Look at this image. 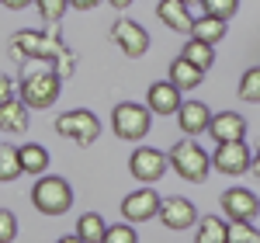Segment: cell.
Instances as JSON below:
<instances>
[{
    "label": "cell",
    "instance_id": "obj_36",
    "mask_svg": "<svg viewBox=\"0 0 260 243\" xmlns=\"http://www.w3.org/2000/svg\"><path fill=\"white\" fill-rule=\"evenodd\" d=\"M56 243H83V240H80V236H77V233H73V236H59V240H56Z\"/></svg>",
    "mask_w": 260,
    "mask_h": 243
},
{
    "label": "cell",
    "instance_id": "obj_22",
    "mask_svg": "<svg viewBox=\"0 0 260 243\" xmlns=\"http://www.w3.org/2000/svg\"><path fill=\"white\" fill-rule=\"evenodd\" d=\"M180 56L191 63V66H198L201 73H205V70H212V63H215V45L198 42V39H187V45L180 49Z\"/></svg>",
    "mask_w": 260,
    "mask_h": 243
},
{
    "label": "cell",
    "instance_id": "obj_38",
    "mask_svg": "<svg viewBox=\"0 0 260 243\" xmlns=\"http://www.w3.org/2000/svg\"><path fill=\"white\" fill-rule=\"evenodd\" d=\"M257 153H260V142H257Z\"/></svg>",
    "mask_w": 260,
    "mask_h": 243
},
{
    "label": "cell",
    "instance_id": "obj_37",
    "mask_svg": "<svg viewBox=\"0 0 260 243\" xmlns=\"http://www.w3.org/2000/svg\"><path fill=\"white\" fill-rule=\"evenodd\" d=\"M180 4H187V7H191V4H201V0H180Z\"/></svg>",
    "mask_w": 260,
    "mask_h": 243
},
{
    "label": "cell",
    "instance_id": "obj_23",
    "mask_svg": "<svg viewBox=\"0 0 260 243\" xmlns=\"http://www.w3.org/2000/svg\"><path fill=\"white\" fill-rule=\"evenodd\" d=\"M21 174H24V167H21L18 146H11V142H0V181L11 184V181H18Z\"/></svg>",
    "mask_w": 260,
    "mask_h": 243
},
{
    "label": "cell",
    "instance_id": "obj_30",
    "mask_svg": "<svg viewBox=\"0 0 260 243\" xmlns=\"http://www.w3.org/2000/svg\"><path fill=\"white\" fill-rule=\"evenodd\" d=\"M18 236V216L11 208H0V243H14Z\"/></svg>",
    "mask_w": 260,
    "mask_h": 243
},
{
    "label": "cell",
    "instance_id": "obj_16",
    "mask_svg": "<svg viewBox=\"0 0 260 243\" xmlns=\"http://www.w3.org/2000/svg\"><path fill=\"white\" fill-rule=\"evenodd\" d=\"M156 18H160L170 32H180V35H191V24H194L191 7L180 4V0H160V4H156Z\"/></svg>",
    "mask_w": 260,
    "mask_h": 243
},
{
    "label": "cell",
    "instance_id": "obj_25",
    "mask_svg": "<svg viewBox=\"0 0 260 243\" xmlns=\"http://www.w3.org/2000/svg\"><path fill=\"white\" fill-rule=\"evenodd\" d=\"M240 98L250 101V104L260 101V66H250V70L240 77Z\"/></svg>",
    "mask_w": 260,
    "mask_h": 243
},
{
    "label": "cell",
    "instance_id": "obj_13",
    "mask_svg": "<svg viewBox=\"0 0 260 243\" xmlns=\"http://www.w3.org/2000/svg\"><path fill=\"white\" fill-rule=\"evenodd\" d=\"M208 136L215 142H246V118L240 111H219L212 115Z\"/></svg>",
    "mask_w": 260,
    "mask_h": 243
},
{
    "label": "cell",
    "instance_id": "obj_3",
    "mask_svg": "<svg viewBox=\"0 0 260 243\" xmlns=\"http://www.w3.org/2000/svg\"><path fill=\"white\" fill-rule=\"evenodd\" d=\"M31 205L39 208L42 216H62L70 205H73V188L66 177L56 174H42L35 188H31Z\"/></svg>",
    "mask_w": 260,
    "mask_h": 243
},
{
    "label": "cell",
    "instance_id": "obj_8",
    "mask_svg": "<svg viewBox=\"0 0 260 243\" xmlns=\"http://www.w3.org/2000/svg\"><path fill=\"white\" fill-rule=\"evenodd\" d=\"M167 167H170L167 153L153 149V146H136V153L128 157V170H132V177L142 181V184H156L163 174H167Z\"/></svg>",
    "mask_w": 260,
    "mask_h": 243
},
{
    "label": "cell",
    "instance_id": "obj_24",
    "mask_svg": "<svg viewBox=\"0 0 260 243\" xmlns=\"http://www.w3.org/2000/svg\"><path fill=\"white\" fill-rule=\"evenodd\" d=\"M104 233H108L104 216H98V212L80 216V223H77V236H80L83 243H101V240H104Z\"/></svg>",
    "mask_w": 260,
    "mask_h": 243
},
{
    "label": "cell",
    "instance_id": "obj_28",
    "mask_svg": "<svg viewBox=\"0 0 260 243\" xmlns=\"http://www.w3.org/2000/svg\"><path fill=\"white\" fill-rule=\"evenodd\" d=\"M225 223H229V219H225ZM225 243H260V233L250 223H236V219H233V223H229V240Z\"/></svg>",
    "mask_w": 260,
    "mask_h": 243
},
{
    "label": "cell",
    "instance_id": "obj_10",
    "mask_svg": "<svg viewBox=\"0 0 260 243\" xmlns=\"http://www.w3.org/2000/svg\"><path fill=\"white\" fill-rule=\"evenodd\" d=\"M222 212L229 216V223L236 219V223H253L260 216V198L250 191V188H229V191H222Z\"/></svg>",
    "mask_w": 260,
    "mask_h": 243
},
{
    "label": "cell",
    "instance_id": "obj_32",
    "mask_svg": "<svg viewBox=\"0 0 260 243\" xmlns=\"http://www.w3.org/2000/svg\"><path fill=\"white\" fill-rule=\"evenodd\" d=\"M98 4H101V0H70V7H73V11H94Z\"/></svg>",
    "mask_w": 260,
    "mask_h": 243
},
{
    "label": "cell",
    "instance_id": "obj_11",
    "mask_svg": "<svg viewBox=\"0 0 260 243\" xmlns=\"http://www.w3.org/2000/svg\"><path fill=\"white\" fill-rule=\"evenodd\" d=\"M111 39H115V45H118L128 59H139V56H146V49H149V32L142 28L139 21L118 18L111 24Z\"/></svg>",
    "mask_w": 260,
    "mask_h": 243
},
{
    "label": "cell",
    "instance_id": "obj_27",
    "mask_svg": "<svg viewBox=\"0 0 260 243\" xmlns=\"http://www.w3.org/2000/svg\"><path fill=\"white\" fill-rule=\"evenodd\" d=\"M101 243H139V233H136L132 223H118V226H108Z\"/></svg>",
    "mask_w": 260,
    "mask_h": 243
},
{
    "label": "cell",
    "instance_id": "obj_15",
    "mask_svg": "<svg viewBox=\"0 0 260 243\" xmlns=\"http://www.w3.org/2000/svg\"><path fill=\"white\" fill-rule=\"evenodd\" d=\"M146 104L153 115H177L180 111V90L174 87L170 80H160V83H149V94H146Z\"/></svg>",
    "mask_w": 260,
    "mask_h": 243
},
{
    "label": "cell",
    "instance_id": "obj_31",
    "mask_svg": "<svg viewBox=\"0 0 260 243\" xmlns=\"http://www.w3.org/2000/svg\"><path fill=\"white\" fill-rule=\"evenodd\" d=\"M11 98H14V83H11V77H0V104Z\"/></svg>",
    "mask_w": 260,
    "mask_h": 243
},
{
    "label": "cell",
    "instance_id": "obj_1",
    "mask_svg": "<svg viewBox=\"0 0 260 243\" xmlns=\"http://www.w3.org/2000/svg\"><path fill=\"white\" fill-rule=\"evenodd\" d=\"M11 56L18 63H24V59L56 63V59L66 56V42L56 39V35H39V32H31V28H21L18 35L11 39Z\"/></svg>",
    "mask_w": 260,
    "mask_h": 243
},
{
    "label": "cell",
    "instance_id": "obj_21",
    "mask_svg": "<svg viewBox=\"0 0 260 243\" xmlns=\"http://www.w3.org/2000/svg\"><path fill=\"white\" fill-rule=\"evenodd\" d=\"M229 240V223L219 219V216H205L198 219V233H194V243H225Z\"/></svg>",
    "mask_w": 260,
    "mask_h": 243
},
{
    "label": "cell",
    "instance_id": "obj_14",
    "mask_svg": "<svg viewBox=\"0 0 260 243\" xmlns=\"http://www.w3.org/2000/svg\"><path fill=\"white\" fill-rule=\"evenodd\" d=\"M177 122H180V132H187V139H194L201 132H208L212 125V111L205 101H184L177 111Z\"/></svg>",
    "mask_w": 260,
    "mask_h": 243
},
{
    "label": "cell",
    "instance_id": "obj_7",
    "mask_svg": "<svg viewBox=\"0 0 260 243\" xmlns=\"http://www.w3.org/2000/svg\"><path fill=\"white\" fill-rule=\"evenodd\" d=\"M212 167L225 177H240L253 167V153H250L246 142H219L215 153H212Z\"/></svg>",
    "mask_w": 260,
    "mask_h": 243
},
{
    "label": "cell",
    "instance_id": "obj_17",
    "mask_svg": "<svg viewBox=\"0 0 260 243\" xmlns=\"http://www.w3.org/2000/svg\"><path fill=\"white\" fill-rule=\"evenodd\" d=\"M0 132H28V104L21 98L0 104Z\"/></svg>",
    "mask_w": 260,
    "mask_h": 243
},
{
    "label": "cell",
    "instance_id": "obj_34",
    "mask_svg": "<svg viewBox=\"0 0 260 243\" xmlns=\"http://www.w3.org/2000/svg\"><path fill=\"white\" fill-rule=\"evenodd\" d=\"M108 4H111V7H115V11H125V7H132V4H136V0H108Z\"/></svg>",
    "mask_w": 260,
    "mask_h": 243
},
{
    "label": "cell",
    "instance_id": "obj_9",
    "mask_svg": "<svg viewBox=\"0 0 260 243\" xmlns=\"http://www.w3.org/2000/svg\"><path fill=\"white\" fill-rule=\"evenodd\" d=\"M160 195L153 191V188H136L132 195H125L121 198V219L125 223H149V219H156L160 216Z\"/></svg>",
    "mask_w": 260,
    "mask_h": 243
},
{
    "label": "cell",
    "instance_id": "obj_35",
    "mask_svg": "<svg viewBox=\"0 0 260 243\" xmlns=\"http://www.w3.org/2000/svg\"><path fill=\"white\" fill-rule=\"evenodd\" d=\"M250 170H253V174L260 177V153H257V149H253V167H250Z\"/></svg>",
    "mask_w": 260,
    "mask_h": 243
},
{
    "label": "cell",
    "instance_id": "obj_12",
    "mask_svg": "<svg viewBox=\"0 0 260 243\" xmlns=\"http://www.w3.org/2000/svg\"><path fill=\"white\" fill-rule=\"evenodd\" d=\"M167 229H174V233H180V229H191V226H198V208L187 202V198H163L160 202V216H156Z\"/></svg>",
    "mask_w": 260,
    "mask_h": 243
},
{
    "label": "cell",
    "instance_id": "obj_4",
    "mask_svg": "<svg viewBox=\"0 0 260 243\" xmlns=\"http://www.w3.org/2000/svg\"><path fill=\"white\" fill-rule=\"evenodd\" d=\"M149 125H153V111L146 104H136V101H121L115 104L111 111V132L125 142H139L149 136Z\"/></svg>",
    "mask_w": 260,
    "mask_h": 243
},
{
    "label": "cell",
    "instance_id": "obj_20",
    "mask_svg": "<svg viewBox=\"0 0 260 243\" xmlns=\"http://www.w3.org/2000/svg\"><path fill=\"white\" fill-rule=\"evenodd\" d=\"M18 153H21V167H24V174L42 177V174L49 170V149H45V146H39V142H24V146H18Z\"/></svg>",
    "mask_w": 260,
    "mask_h": 243
},
{
    "label": "cell",
    "instance_id": "obj_18",
    "mask_svg": "<svg viewBox=\"0 0 260 243\" xmlns=\"http://www.w3.org/2000/svg\"><path fill=\"white\" fill-rule=\"evenodd\" d=\"M201 80H205V73H201L198 66H191L184 56H177V59L170 63V83L177 87L180 94H184V90H194V87H201Z\"/></svg>",
    "mask_w": 260,
    "mask_h": 243
},
{
    "label": "cell",
    "instance_id": "obj_39",
    "mask_svg": "<svg viewBox=\"0 0 260 243\" xmlns=\"http://www.w3.org/2000/svg\"><path fill=\"white\" fill-rule=\"evenodd\" d=\"M0 4H4V0H0Z\"/></svg>",
    "mask_w": 260,
    "mask_h": 243
},
{
    "label": "cell",
    "instance_id": "obj_29",
    "mask_svg": "<svg viewBox=\"0 0 260 243\" xmlns=\"http://www.w3.org/2000/svg\"><path fill=\"white\" fill-rule=\"evenodd\" d=\"M35 4H39V14L49 21V24H56V21L66 14V7H70V0H35Z\"/></svg>",
    "mask_w": 260,
    "mask_h": 243
},
{
    "label": "cell",
    "instance_id": "obj_33",
    "mask_svg": "<svg viewBox=\"0 0 260 243\" xmlns=\"http://www.w3.org/2000/svg\"><path fill=\"white\" fill-rule=\"evenodd\" d=\"M35 0H4V7H11V11H24V7H31Z\"/></svg>",
    "mask_w": 260,
    "mask_h": 243
},
{
    "label": "cell",
    "instance_id": "obj_5",
    "mask_svg": "<svg viewBox=\"0 0 260 243\" xmlns=\"http://www.w3.org/2000/svg\"><path fill=\"white\" fill-rule=\"evenodd\" d=\"M59 90H62V77L56 70H42V73H28L24 80H21V90L18 98L28 104V111L31 108H52V104L59 101Z\"/></svg>",
    "mask_w": 260,
    "mask_h": 243
},
{
    "label": "cell",
    "instance_id": "obj_2",
    "mask_svg": "<svg viewBox=\"0 0 260 243\" xmlns=\"http://www.w3.org/2000/svg\"><path fill=\"white\" fill-rule=\"evenodd\" d=\"M167 160H170V167L177 170L184 181H191V184H201L208 177V170H212V153H205L194 139L174 142L170 153H167Z\"/></svg>",
    "mask_w": 260,
    "mask_h": 243
},
{
    "label": "cell",
    "instance_id": "obj_26",
    "mask_svg": "<svg viewBox=\"0 0 260 243\" xmlns=\"http://www.w3.org/2000/svg\"><path fill=\"white\" fill-rule=\"evenodd\" d=\"M201 11H205V14H212V18L229 21L236 11H240V0H201Z\"/></svg>",
    "mask_w": 260,
    "mask_h": 243
},
{
    "label": "cell",
    "instance_id": "obj_19",
    "mask_svg": "<svg viewBox=\"0 0 260 243\" xmlns=\"http://www.w3.org/2000/svg\"><path fill=\"white\" fill-rule=\"evenodd\" d=\"M225 32H229V21L212 18V14H201V18H194V24H191V39L208 42V45L222 42V39H225Z\"/></svg>",
    "mask_w": 260,
    "mask_h": 243
},
{
    "label": "cell",
    "instance_id": "obj_6",
    "mask_svg": "<svg viewBox=\"0 0 260 243\" xmlns=\"http://www.w3.org/2000/svg\"><path fill=\"white\" fill-rule=\"evenodd\" d=\"M56 132L62 139H73L77 146H94L101 136V122L94 111L87 108H77V111H62L56 118Z\"/></svg>",
    "mask_w": 260,
    "mask_h": 243
}]
</instances>
